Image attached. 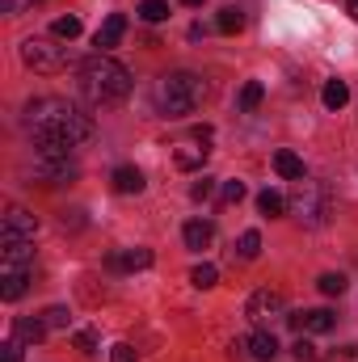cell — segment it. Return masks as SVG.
<instances>
[{
    "instance_id": "26",
    "label": "cell",
    "mask_w": 358,
    "mask_h": 362,
    "mask_svg": "<svg viewBox=\"0 0 358 362\" xmlns=\"http://www.w3.org/2000/svg\"><path fill=\"white\" fill-rule=\"evenodd\" d=\"M139 17L144 21H165L169 17V0H144L139 4Z\"/></svg>"
},
{
    "instance_id": "23",
    "label": "cell",
    "mask_w": 358,
    "mask_h": 362,
    "mask_svg": "<svg viewBox=\"0 0 358 362\" xmlns=\"http://www.w3.org/2000/svg\"><path fill=\"white\" fill-rule=\"evenodd\" d=\"M262 97H266V89H262V81H249V85L241 89V110H245V114H253V110L262 105Z\"/></svg>"
},
{
    "instance_id": "27",
    "label": "cell",
    "mask_w": 358,
    "mask_h": 362,
    "mask_svg": "<svg viewBox=\"0 0 358 362\" xmlns=\"http://www.w3.org/2000/svg\"><path fill=\"white\" fill-rule=\"evenodd\" d=\"M325 295H342L346 291V274H321V282H316Z\"/></svg>"
},
{
    "instance_id": "6",
    "label": "cell",
    "mask_w": 358,
    "mask_h": 362,
    "mask_svg": "<svg viewBox=\"0 0 358 362\" xmlns=\"http://www.w3.org/2000/svg\"><path fill=\"white\" fill-rule=\"evenodd\" d=\"M34 177L47 181V185H64V181L76 177V160L59 144H38V152H34Z\"/></svg>"
},
{
    "instance_id": "34",
    "label": "cell",
    "mask_w": 358,
    "mask_h": 362,
    "mask_svg": "<svg viewBox=\"0 0 358 362\" xmlns=\"http://www.w3.org/2000/svg\"><path fill=\"white\" fill-rule=\"evenodd\" d=\"M0 350H4V362H21V341H17V337H8Z\"/></svg>"
},
{
    "instance_id": "10",
    "label": "cell",
    "mask_w": 358,
    "mask_h": 362,
    "mask_svg": "<svg viewBox=\"0 0 358 362\" xmlns=\"http://www.w3.org/2000/svg\"><path fill=\"white\" fill-rule=\"evenodd\" d=\"M299 333H329L333 325H337V316L329 312V308H312V312H295V316H287Z\"/></svg>"
},
{
    "instance_id": "2",
    "label": "cell",
    "mask_w": 358,
    "mask_h": 362,
    "mask_svg": "<svg viewBox=\"0 0 358 362\" xmlns=\"http://www.w3.org/2000/svg\"><path fill=\"white\" fill-rule=\"evenodd\" d=\"M81 93L89 97L93 105H114V101H122L127 93H131V72L118 64V59H110V55H89L85 64H81Z\"/></svg>"
},
{
    "instance_id": "7",
    "label": "cell",
    "mask_w": 358,
    "mask_h": 362,
    "mask_svg": "<svg viewBox=\"0 0 358 362\" xmlns=\"http://www.w3.org/2000/svg\"><path fill=\"white\" fill-rule=\"evenodd\" d=\"M245 316L258 325V329H270V325H278V320H287V299H282V291H253L249 295V303H245Z\"/></svg>"
},
{
    "instance_id": "24",
    "label": "cell",
    "mask_w": 358,
    "mask_h": 362,
    "mask_svg": "<svg viewBox=\"0 0 358 362\" xmlns=\"http://www.w3.org/2000/svg\"><path fill=\"white\" fill-rule=\"evenodd\" d=\"M190 282H194L198 291H207V286H215V282H219V270H215L211 262H202V266H194V270H190Z\"/></svg>"
},
{
    "instance_id": "4",
    "label": "cell",
    "mask_w": 358,
    "mask_h": 362,
    "mask_svg": "<svg viewBox=\"0 0 358 362\" xmlns=\"http://www.w3.org/2000/svg\"><path fill=\"white\" fill-rule=\"evenodd\" d=\"M21 64L51 76V72H64V68L72 64V55H68V42H64V38L38 34V38H25V42H21Z\"/></svg>"
},
{
    "instance_id": "20",
    "label": "cell",
    "mask_w": 358,
    "mask_h": 362,
    "mask_svg": "<svg viewBox=\"0 0 358 362\" xmlns=\"http://www.w3.org/2000/svg\"><path fill=\"white\" fill-rule=\"evenodd\" d=\"M215 30H219V34H241V30H245V13H241V8H224V13L215 17Z\"/></svg>"
},
{
    "instance_id": "16",
    "label": "cell",
    "mask_w": 358,
    "mask_h": 362,
    "mask_svg": "<svg viewBox=\"0 0 358 362\" xmlns=\"http://www.w3.org/2000/svg\"><path fill=\"white\" fill-rule=\"evenodd\" d=\"M25 291H30V274H0V299L4 303H17Z\"/></svg>"
},
{
    "instance_id": "12",
    "label": "cell",
    "mask_w": 358,
    "mask_h": 362,
    "mask_svg": "<svg viewBox=\"0 0 358 362\" xmlns=\"http://www.w3.org/2000/svg\"><path fill=\"white\" fill-rule=\"evenodd\" d=\"M241 350H245L253 362H270L274 354H278V341H274V333H270V329H258L249 341H241Z\"/></svg>"
},
{
    "instance_id": "8",
    "label": "cell",
    "mask_w": 358,
    "mask_h": 362,
    "mask_svg": "<svg viewBox=\"0 0 358 362\" xmlns=\"http://www.w3.org/2000/svg\"><path fill=\"white\" fill-rule=\"evenodd\" d=\"M34 232H38V219L30 211H21V206H8L4 228H0V240H34Z\"/></svg>"
},
{
    "instance_id": "30",
    "label": "cell",
    "mask_w": 358,
    "mask_h": 362,
    "mask_svg": "<svg viewBox=\"0 0 358 362\" xmlns=\"http://www.w3.org/2000/svg\"><path fill=\"white\" fill-rule=\"evenodd\" d=\"M42 320H47V329H68V320H72V316H68V308H47V312H42Z\"/></svg>"
},
{
    "instance_id": "25",
    "label": "cell",
    "mask_w": 358,
    "mask_h": 362,
    "mask_svg": "<svg viewBox=\"0 0 358 362\" xmlns=\"http://www.w3.org/2000/svg\"><path fill=\"white\" fill-rule=\"evenodd\" d=\"M51 34H55V38H64V42H72V38L81 34V17H55Z\"/></svg>"
},
{
    "instance_id": "5",
    "label": "cell",
    "mask_w": 358,
    "mask_h": 362,
    "mask_svg": "<svg viewBox=\"0 0 358 362\" xmlns=\"http://www.w3.org/2000/svg\"><path fill=\"white\" fill-rule=\"evenodd\" d=\"M287 206H291L304 223L321 228V223L329 219V185H325V181H312V177H299L295 185H291Z\"/></svg>"
},
{
    "instance_id": "9",
    "label": "cell",
    "mask_w": 358,
    "mask_h": 362,
    "mask_svg": "<svg viewBox=\"0 0 358 362\" xmlns=\"http://www.w3.org/2000/svg\"><path fill=\"white\" fill-rule=\"evenodd\" d=\"M207 152H211V148H207L202 139H194V135H190V139H181L178 148H173V165L185 169V173H194V169H202V165H207Z\"/></svg>"
},
{
    "instance_id": "3",
    "label": "cell",
    "mask_w": 358,
    "mask_h": 362,
    "mask_svg": "<svg viewBox=\"0 0 358 362\" xmlns=\"http://www.w3.org/2000/svg\"><path fill=\"white\" fill-rule=\"evenodd\" d=\"M202 101H207V85H202V76H194V72H169V76H161V85H156V105H161L165 118H185V114H194Z\"/></svg>"
},
{
    "instance_id": "22",
    "label": "cell",
    "mask_w": 358,
    "mask_h": 362,
    "mask_svg": "<svg viewBox=\"0 0 358 362\" xmlns=\"http://www.w3.org/2000/svg\"><path fill=\"white\" fill-rule=\"evenodd\" d=\"M321 97H325V105H329V110H342V105L350 101V89H346V81H329Z\"/></svg>"
},
{
    "instance_id": "13",
    "label": "cell",
    "mask_w": 358,
    "mask_h": 362,
    "mask_svg": "<svg viewBox=\"0 0 358 362\" xmlns=\"http://www.w3.org/2000/svg\"><path fill=\"white\" fill-rule=\"evenodd\" d=\"M181 236H185L190 249H207V245L215 240V228H211V219H190V223L181 228Z\"/></svg>"
},
{
    "instance_id": "35",
    "label": "cell",
    "mask_w": 358,
    "mask_h": 362,
    "mask_svg": "<svg viewBox=\"0 0 358 362\" xmlns=\"http://www.w3.org/2000/svg\"><path fill=\"white\" fill-rule=\"evenodd\" d=\"M295 358H299V362H312V358H316V350H312V346L299 337V341H295Z\"/></svg>"
},
{
    "instance_id": "33",
    "label": "cell",
    "mask_w": 358,
    "mask_h": 362,
    "mask_svg": "<svg viewBox=\"0 0 358 362\" xmlns=\"http://www.w3.org/2000/svg\"><path fill=\"white\" fill-rule=\"evenodd\" d=\"M110 362H135V350H131L127 341H118V346L110 350Z\"/></svg>"
},
{
    "instance_id": "18",
    "label": "cell",
    "mask_w": 358,
    "mask_h": 362,
    "mask_svg": "<svg viewBox=\"0 0 358 362\" xmlns=\"http://www.w3.org/2000/svg\"><path fill=\"white\" fill-rule=\"evenodd\" d=\"M274 173H278V177H287V181L308 177V173H304V160H299L295 152H274Z\"/></svg>"
},
{
    "instance_id": "21",
    "label": "cell",
    "mask_w": 358,
    "mask_h": 362,
    "mask_svg": "<svg viewBox=\"0 0 358 362\" xmlns=\"http://www.w3.org/2000/svg\"><path fill=\"white\" fill-rule=\"evenodd\" d=\"M258 253H262V236H258V232H245V236L236 240V257H241V262H258Z\"/></svg>"
},
{
    "instance_id": "28",
    "label": "cell",
    "mask_w": 358,
    "mask_h": 362,
    "mask_svg": "<svg viewBox=\"0 0 358 362\" xmlns=\"http://www.w3.org/2000/svg\"><path fill=\"white\" fill-rule=\"evenodd\" d=\"M211 194H215V177H198L190 185V198H194V202H207Z\"/></svg>"
},
{
    "instance_id": "29",
    "label": "cell",
    "mask_w": 358,
    "mask_h": 362,
    "mask_svg": "<svg viewBox=\"0 0 358 362\" xmlns=\"http://www.w3.org/2000/svg\"><path fill=\"white\" fill-rule=\"evenodd\" d=\"M245 198V181H224V189H219V202H241Z\"/></svg>"
},
{
    "instance_id": "31",
    "label": "cell",
    "mask_w": 358,
    "mask_h": 362,
    "mask_svg": "<svg viewBox=\"0 0 358 362\" xmlns=\"http://www.w3.org/2000/svg\"><path fill=\"white\" fill-rule=\"evenodd\" d=\"M38 0H0V8L8 13V17H17V13H25V8H34Z\"/></svg>"
},
{
    "instance_id": "37",
    "label": "cell",
    "mask_w": 358,
    "mask_h": 362,
    "mask_svg": "<svg viewBox=\"0 0 358 362\" xmlns=\"http://www.w3.org/2000/svg\"><path fill=\"white\" fill-rule=\"evenodd\" d=\"M350 13H354V17H358V0H350Z\"/></svg>"
},
{
    "instance_id": "15",
    "label": "cell",
    "mask_w": 358,
    "mask_h": 362,
    "mask_svg": "<svg viewBox=\"0 0 358 362\" xmlns=\"http://www.w3.org/2000/svg\"><path fill=\"white\" fill-rule=\"evenodd\" d=\"M110 181H114V189H118V194H139V189H144V173H139L135 165H118Z\"/></svg>"
},
{
    "instance_id": "11",
    "label": "cell",
    "mask_w": 358,
    "mask_h": 362,
    "mask_svg": "<svg viewBox=\"0 0 358 362\" xmlns=\"http://www.w3.org/2000/svg\"><path fill=\"white\" fill-rule=\"evenodd\" d=\"M122 34H127V17H122V13H110V17L101 21V30H97L93 47H97V51L105 55L110 47H118V42H122Z\"/></svg>"
},
{
    "instance_id": "19",
    "label": "cell",
    "mask_w": 358,
    "mask_h": 362,
    "mask_svg": "<svg viewBox=\"0 0 358 362\" xmlns=\"http://www.w3.org/2000/svg\"><path fill=\"white\" fill-rule=\"evenodd\" d=\"M258 211L270 215V219H278V215L287 211V198H282L278 189H262V194H258Z\"/></svg>"
},
{
    "instance_id": "17",
    "label": "cell",
    "mask_w": 358,
    "mask_h": 362,
    "mask_svg": "<svg viewBox=\"0 0 358 362\" xmlns=\"http://www.w3.org/2000/svg\"><path fill=\"white\" fill-rule=\"evenodd\" d=\"M13 337H17V341H34V346H38V341L47 337V320H42V316H34V320H30V316H21V320L13 325Z\"/></svg>"
},
{
    "instance_id": "32",
    "label": "cell",
    "mask_w": 358,
    "mask_h": 362,
    "mask_svg": "<svg viewBox=\"0 0 358 362\" xmlns=\"http://www.w3.org/2000/svg\"><path fill=\"white\" fill-rule=\"evenodd\" d=\"M76 350H85V354H93V350H97V333H89V329H81V333H76Z\"/></svg>"
},
{
    "instance_id": "36",
    "label": "cell",
    "mask_w": 358,
    "mask_h": 362,
    "mask_svg": "<svg viewBox=\"0 0 358 362\" xmlns=\"http://www.w3.org/2000/svg\"><path fill=\"white\" fill-rule=\"evenodd\" d=\"M181 4H190V8H198V4H202V0H181Z\"/></svg>"
},
{
    "instance_id": "14",
    "label": "cell",
    "mask_w": 358,
    "mask_h": 362,
    "mask_svg": "<svg viewBox=\"0 0 358 362\" xmlns=\"http://www.w3.org/2000/svg\"><path fill=\"white\" fill-rule=\"evenodd\" d=\"M152 266V249H127L110 257V270H148Z\"/></svg>"
},
{
    "instance_id": "1",
    "label": "cell",
    "mask_w": 358,
    "mask_h": 362,
    "mask_svg": "<svg viewBox=\"0 0 358 362\" xmlns=\"http://www.w3.org/2000/svg\"><path fill=\"white\" fill-rule=\"evenodd\" d=\"M25 127L34 131L38 144H59V148H76V144L93 139V118L81 114L64 97H38V101H30Z\"/></svg>"
}]
</instances>
